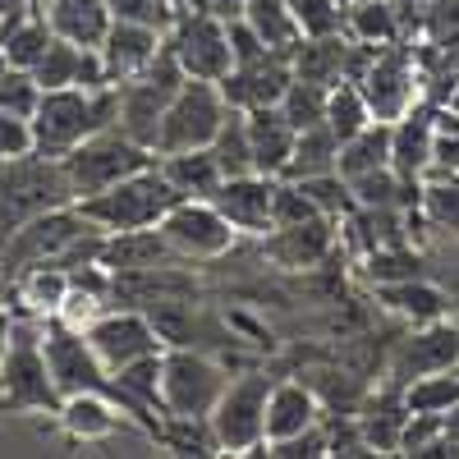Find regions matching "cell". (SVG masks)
<instances>
[{
  "label": "cell",
  "mask_w": 459,
  "mask_h": 459,
  "mask_svg": "<svg viewBox=\"0 0 459 459\" xmlns=\"http://www.w3.org/2000/svg\"><path fill=\"white\" fill-rule=\"evenodd\" d=\"M272 188L276 179L272 175H225L221 188L212 194V207L230 221L235 235H253L262 239L266 230H272Z\"/></svg>",
  "instance_id": "cell-16"
},
{
  "label": "cell",
  "mask_w": 459,
  "mask_h": 459,
  "mask_svg": "<svg viewBox=\"0 0 459 459\" xmlns=\"http://www.w3.org/2000/svg\"><path fill=\"white\" fill-rule=\"evenodd\" d=\"M340 5H350V0H340Z\"/></svg>",
  "instance_id": "cell-54"
},
{
  "label": "cell",
  "mask_w": 459,
  "mask_h": 459,
  "mask_svg": "<svg viewBox=\"0 0 459 459\" xmlns=\"http://www.w3.org/2000/svg\"><path fill=\"white\" fill-rule=\"evenodd\" d=\"M157 166H161V175L170 179V188H175L179 198H212L216 188H221V179H225L221 161L212 157V147H194V152H161Z\"/></svg>",
  "instance_id": "cell-27"
},
{
  "label": "cell",
  "mask_w": 459,
  "mask_h": 459,
  "mask_svg": "<svg viewBox=\"0 0 459 459\" xmlns=\"http://www.w3.org/2000/svg\"><path fill=\"white\" fill-rule=\"evenodd\" d=\"M212 157L221 161L225 175H253V143H248V125H244V110H230L225 125L212 138Z\"/></svg>",
  "instance_id": "cell-36"
},
{
  "label": "cell",
  "mask_w": 459,
  "mask_h": 459,
  "mask_svg": "<svg viewBox=\"0 0 459 459\" xmlns=\"http://www.w3.org/2000/svg\"><path fill=\"white\" fill-rule=\"evenodd\" d=\"M60 161H65V175H69V188H74V203H79V198H92V194H101V188L147 170L152 161H157V152L134 143L129 134H120L110 125V129L92 134L88 143H79Z\"/></svg>",
  "instance_id": "cell-5"
},
{
  "label": "cell",
  "mask_w": 459,
  "mask_h": 459,
  "mask_svg": "<svg viewBox=\"0 0 459 459\" xmlns=\"http://www.w3.org/2000/svg\"><path fill=\"white\" fill-rule=\"evenodd\" d=\"M51 23L37 14V10H28V14H19V19H10L5 28H0V51H5V60L14 65V69H28L32 74V65L42 60V51L51 47Z\"/></svg>",
  "instance_id": "cell-32"
},
{
  "label": "cell",
  "mask_w": 459,
  "mask_h": 459,
  "mask_svg": "<svg viewBox=\"0 0 459 459\" xmlns=\"http://www.w3.org/2000/svg\"><path fill=\"white\" fill-rule=\"evenodd\" d=\"M56 428L69 441H106L120 428H134V418L106 395H65V404L56 409Z\"/></svg>",
  "instance_id": "cell-22"
},
{
  "label": "cell",
  "mask_w": 459,
  "mask_h": 459,
  "mask_svg": "<svg viewBox=\"0 0 459 459\" xmlns=\"http://www.w3.org/2000/svg\"><path fill=\"white\" fill-rule=\"evenodd\" d=\"M37 5V0H0V28H5L10 19H19V14H28Z\"/></svg>",
  "instance_id": "cell-50"
},
{
  "label": "cell",
  "mask_w": 459,
  "mask_h": 459,
  "mask_svg": "<svg viewBox=\"0 0 459 459\" xmlns=\"http://www.w3.org/2000/svg\"><path fill=\"white\" fill-rule=\"evenodd\" d=\"M88 344H92V354L110 368V372H120L147 354H161L166 350V340L161 331L152 326V317L143 308H106L97 313L88 326H83Z\"/></svg>",
  "instance_id": "cell-12"
},
{
  "label": "cell",
  "mask_w": 459,
  "mask_h": 459,
  "mask_svg": "<svg viewBox=\"0 0 459 459\" xmlns=\"http://www.w3.org/2000/svg\"><path fill=\"white\" fill-rule=\"evenodd\" d=\"M225 32H230V60H235V65H248V60L272 56V47H266L239 14H230V19H225Z\"/></svg>",
  "instance_id": "cell-46"
},
{
  "label": "cell",
  "mask_w": 459,
  "mask_h": 459,
  "mask_svg": "<svg viewBox=\"0 0 459 459\" xmlns=\"http://www.w3.org/2000/svg\"><path fill=\"white\" fill-rule=\"evenodd\" d=\"M381 166H391V125H386V120H372V125H363L354 138L340 143L335 170H340L344 179H359V175L381 170Z\"/></svg>",
  "instance_id": "cell-31"
},
{
  "label": "cell",
  "mask_w": 459,
  "mask_h": 459,
  "mask_svg": "<svg viewBox=\"0 0 459 459\" xmlns=\"http://www.w3.org/2000/svg\"><path fill=\"white\" fill-rule=\"evenodd\" d=\"M110 19H134L152 28H170L175 23V0H106Z\"/></svg>",
  "instance_id": "cell-44"
},
{
  "label": "cell",
  "mask_w": 459,
  "mask_h": 459,
  "mask_svg": "<svg viewBox=\"0 0 459 459\" xmlns=\"http://www.w3.org/2000/svg\"><path fill=\"white\" fill-rule=\"evenodd\" d=\"M97 262L110 276H134V272H166L175 262V248L166 244L161 225L152 230H125V235H101Z\"/></svg>",
  "instance_id": "cell-19"
},
{
  "label": "cell",
  "mask_w": 459,
  "mask_h": 459,
  "mask_svg": "<svg viewBox=\"0 0 459 459\" xmlns=\"http://www.w3.org/2000/svg\"><path fill=\"white\" fill-rule=\"evenodd\" d=\"M404 404H409V413H437V418L450 413L459 404V368L413 377L404 386Z\"/></svg>",
  "instance_id": "cell-34"
},
{
  "label": "cell",
  "mask_w": 459,
  "mask_h": 459,
  "mask_svg": "<svg viewBox=\"0 0 459 459\" xmlns=\"http://www.w3.org/2000/svg\"><path fill=\"white\" fill-rule=\"evenodd\" d=\"M455 32H459V0H432L423 19V37H455Z\"/></svg>",
  "instance_id": "cell-48"
},
{
  "label": "cell",
  "mask_w": 459,
  "mask_h": 459,
  "mask_svg": "<svg viewBox=\"0 0 459 459\" xmlns=\"http://www.w3.org/2000/svg\"><path fill=\"white\" fill-rule=\"evenodd\" d=\"M377 299L386 303V313H395V317L409 322V326H423V322L450 317L446 290L432 285L428 276H409V281H395V285H377Z\"/></svg>",
  "instance_id": "cell-26"
},
{
  "label": "cell",
  "mask_w": 459,
  "mask_h": 459,
  "mask_svg": "<svg viewBox=\"0 0 459 459\" xmlns=\"http://www.w3.org/2000/svg\"><path fill=\"white\" fill-rule=\"evenodd\" d=\"M244 125H248V143H253V166H257V175L281 179L285 166H290V157H294L299 129L285 120V110H281V106L244 110Z\"/></svg>",
  "instance_id": "cell-21"
},
{
  "label": "cell",
  "mask_w": 459,
  "mask_h": 459,
  "mask_svg": "<svg viewBox=\"0 0 459 459\" xmlns=\"http://www.w3.org/2000/svg\"><path fill=\"white\" fill-rule=\"evenodd\" d=\"M272 459H322L326 455V418L317 428H308V432H299V437H290V441H276V446H262Z\"/></svg>",
  "instance_id": "cell-45"
},
{
  "label": "cell",
  "mask_w": 459,
  "mask_h": 459,
  "mask_svg": "<svg viewBox=\"0 0 459 459\" xmlns=\"http://www.w3.org/2000/svg\"><path fill=\"white\" fill-rule=\"evenodd\" d=\"M166 51V28H152V23H134V19H110L106 37H101V69L110 83H129Z\"/></svg>",
  "instance_id": "cell-14"
},
{
  "label": "cell",
  "mask_w": 459,
  "mask_h": 459,
  "mask_svg": "<svg viewBox=\"0 0 459 459\" xmlns=\"http://www.w3.org/2000/svg\"><path fill=\"white\" fill-rule=\"evenodd\" d=\"M69 203H74V188L60 157L23 152L14 161H0V239L14 235L32 216L69 207Z\"/></svg>",
  "instance_id": "cell-3"
},
{
  "label": "cell",
  "mask_w": 459,
  "mask_h": 459,
  "mask_svg": "<svg viewBox=\"0 0 459 459\" xmlns=\"http://www.w3.org/2000/svg\"><path fill=\"white\" fill-rule=\"evenodd\" d=\"M23 152H32V125L23 115L0 110V161H14Z\"/></svg>",
  "instance_id": "cell-47"
},
{
  "label": "cell",
  "mask_w": 459,
  "mask_h": 459,
  "mask_svg": "<svg viewBox=\"0 0 459 459\" xmlns=\"http://www.w3.org/2000/svg\"><path fill=\"white\" fill-rule=\"evenodd\" d=\"M179 203V194L170 188V179L161 175V166L152 161L147 170L120 179V184H110L101 188V194L92 198H79L74 207H79L101 235H125V230H152V225H161L166 212Z\"/></svg>",
  "instance_id": "cell-4"
},
{
  "label": "cell",
  "mask_w": 459,
  "mask_h": 459,
  "mask_svg": "<svg viewBox=\"0 0 459 459\" xmlns=\"http://www.w3.org/2000/svg\"><path fill=\"white\" fill-rule=\"evenodd\" d=\"M225 97L216 83L207 79H184L179 92L170 97L166 115H161V134H157V157L161 152H194V147H212L216 129L225 125Z\"/></svg>",
  "instance_id": "cell-8"
},
{
  "label": "cell",
  "mask_w": 459,
  "mask_h": 459,
  "mask_svg": "<svg viewBox=\"0 0 459 459\" xmlns=\"http://www.w3.org/2000/svg\"><path fill=\"white\" fill-rule=\"evenodd\" d=\"M437 101H413L400 120L391 125V166L404 179H428L432 175V134H437Z\"/></svg>",
  "instance_id": "cell-17"
},
{
  "label": "cell",
  "mask_w": 459,
  "mask_h": 459,
  "mask_svg": "<svg viewBox=\"0 0 459 459\" xmlns=\"http://www.w3.org/2000/svg\"><path fill=\"white\" fill-rule=\"evenodd\" d=\"M303 37H331L344 32V5L340 0H290Z\"/></svg>",
  "instance_id": "cell-41"
},
{
  "label": "cell",
  "mask_w": 459,
  "mask_h": 459,
  "mask_svg": "<svg viewBox=\"0 0 459 459\" xmlns=\"http://www.w3.org/2000/svg\"><path fill=\"white\" fill-rule=\"evenodd\" d=\"M266 395H272V377L266 372L230 377L216 409L207 413L216 455H253L266 446Z\"/></svg>",
  "instance_id": "cell-7"
},
{
  "label": "cell",
  "mask_w": 459,
  "mask_h": 459,
  "mask_svg": "<svg viewBox=\"0 0 459 459\" xmlns=\"http://www.w3.org/2000/svg\"><path fill=\"white\" fill-rule=\"evenodd\" d=\"M386 5L400 14L404 42H413V37H423V19H428V5H432V0H386Z\"/></svg>",
  "instance_id": "cell-49"
},
{
  "label": "cell",
  "mask_w": 459,
  "mask_h": 459,
  "mask_svg": "<svg viewBox=\"0 0 459 459\" xmlns=\"http://www.w3.org/2000/svg\"><path fill=\"white\" fill-rule=\"evenodd\" d=\"M166 47L179 60V69L188 79H207L221 83L230 74V32L225 19L212 10H175V23L166 28Z\"/></svg>",
  "instance_id": "cell-9"
},
{
  "label": "cell",
  "mask_w": 459,
  "mask_h": 459,
  "mask_svg": "<svg viewBox=\"0 0 459 459\" xmlns=\"http://www.w3.org/2000/svg\"><path fill=\"white\" fill-rule=\"evenodd\" d=\"M409 423V404H404V386L386 381L359 413V428L372 446V455H400V432Z\"/></svg>",
  "instance_id": "cell-25"
},
{
  "label": "cell",
  "mask_w": 459,
  "mask_h": 459,
  "mask_svg": "<svg viewBox=\"0 0 459 459\" xmlns=\"http://www.w3.org/2000/svg\"><path fill=\"white\" fill-rule=\"evenodd\" d=\"M37 14L51 23L56 37H65L74 47H88V51L101 47V37L110 28L106 0H37Z\"/></svg>",
  "instance_id": "cell-23"
},
{
  "label": "cell",
  "mask_w": 459,
  "mask_h": 459,
  "mask_svg": "<svg viewBox=\"0 0 459 459\" xmlns=\"http://www.w3.org/2000/svg\"><path fill=\"white\" fill-rule=\"evenodd\" d=\"M262 248L272 262H281L285 272H308V266L326 262L335 248V221L317 216V221H303V225H276L262 235Z\"/></svg>",
  "instance_id": "cell-18"
},
{
  "label": "cell",
  "mask_w": 459,
  "mask_h": 459,
  "mask_svg": "<svg viewBox=\"0 0 459 459\" xmlns=\"http://www.w3.org/2000/svg\"><path fill=\"white\" fill-rule=\"evenodd\" d=\"M37 101H42V83L32 79L28 69H5L0 74V110H10V115H23V120H32V110Z\"/></svg>",
  "instance_id": "cell-42"
},
{
  "label": "cell",
  "mask_w": 459,
  "mask_h": 459,
  "mask_svg": "<svg viewBox=\"0 0 459 459\" xmlns=\"http://www.w3.org/2000/svg\"><path fill=\"white\" fill-rule=\"evenodd\" d=\"M322 418H326V404L317 400L308 381H281V386L272 381V395H266V446L308 432Z\"/></svg>",
  "instance_id": "cell-20"
},
{
  "label": "cell",
  "mask_w": 459,
  "mask_h": 459,
  "mask_svg": "<svg viewBox=\"0 0 459 459\" xmlns=\"http://www.w3.org/2000/svg\"><path fill=\"white\" fill-rule=\"evenodd\" d=\"M281 110H285V120L294 129H313V125H326V88L317 83H303L294 79L281 97Z\"/></svg>",
  "instance_id": "cell-38"
},
{
  "label": "cell",
  "mask_w": 459,
  "mask_h": 459,
  "mask_svg": "<svg viewBox=\"0 0 459 459\" xmlns=\"http://www.w3.org/2000/svg\"><path fill=\"white\" fill-rule=\"evenodd\" d=\"M340 161V138L326 129V125H313V129H299V143H294V157L285 166L281 179H313V175H331Z\"/></svg>",
  "instance_id": "cell-33"
},
{
  "label": "cell",
  "mask_w": 459,
  "mask_h": 459,
  "mask_svg": "<svg viewBox=\"0 0 459 459\" xmlns=\"http://www.w3.org/2000/svg\"><path fill=\"white\" fill-rule=\"evenodd\" d=\"M446 368H459V331H455L450 317H437V322H423V326H409V335L391 354L386 377L400 381V386H409L413 377L446 372Z\"/></svg>",
  "instance_id": "cell-13"
},
{
  "label": "cell",
  "mask_w": 459,
  "mask_h": 459,
  "mask_svg": "<svg viewBox=\"0 0 459 459\" xmlns=\"http://www.w3.org/2000/svg\"><path fill=\"white\" fill-rule=\"evenodd\" d=\"M363 125H372V110H368L359 83H335L326 92V129L344 143V138H354Z\"/></svg>",
  "instance_id": "cell-37"
},
{
  "label": "cell",
  "mask_w": 459,
  "mask_h": 459,
  "mask_svg": "<svg viewBox=\"0 0 459 459\" xmlns=\"http://www.w3.org/2000/svg\"><path fill=\"white\" fill-rule=\"evenodd\" d=\"M161 235L175 248V257H184V262L225 257L239 239L235 230H230V221L212 207V198H179L161 221Z\"/></svg>",
  "instance_id": "cell-11"
},
{
  "label": "cell",
  "mask_w": 459,
  "mask_h": 459,
  "mask_svg": "<svg viewBox=\"0 0 459 459\" xmlns=\"http://www.w3.org/2000/svg\"><path fill=\"white\" fill-rule=\"evenodd\" d=\"M344 37H354L363 47H395L404 42V28L386 0H350L344 5Z\"/></svg>",
  "instance_id": "cell-30"
},
{
  "label": "cell",
  "mask_w": 459,
  "mask_h": 459,
  "mask_svg": "<svg viewBox=\"0 0 459 459\" xmlns=\"http://www.w3.org/2000/svg\"><path fill=\"white\" fill-rule=\"evenodd\" d=\"M60 404H65V395H60L56 377L47 368L42 322L28 317V313H14L5 359H0V413L5 418H23V413L56 418Z\"/></svg>",
  "instance_id": "cell-2"
},
{
  "label": "cell",
  "mask_w": 459,
  "mask_h": 459,
  "mask_svg": "<svg viewBox=\"0 0 459 459\" xmlns=\"http://www.w3.org/2000/svg\"><path fill=\"white\" fill-rule=\"evenodd\" d=\"M290 69L294 79L303 83H317V88H335V83H350L344 69H350V37L331 32V37H299V47L290 51Z\"/></svg>",
  "instance_id": "cell-24"
},
{
  "label": "cell",
  "mask_w": 459,
  "mask_h": 459,
  "mask_svg": "<svg viewBox=\"0 0 459 459\" xmlns=\"http://www.w3.org/2000/svg\"><path fill=\"white\" fill-rule=\"evenodd\" d=\"M10 290L19 299V313L47 322V317H60L69 299V272L65 266H32V272H19L10 281Z\"/></svg>",
  "instance_id": "cell-28"
},
{
  "label": "cell",
  "mask_w": 459,
  "mask_h": 459,
  "mask_svg": "<svg viewBox=\"0 0 459 459\" xmlns=\"http://www.w3.org/2000/svg\"><path fill=\"white\" fill-rule=\"evenodd\" d=\"M120 115V83L106 88H42L32 110V152L42 157H69L79 143L110 129Z\"/></svg>",
  "instance_id": "cell-1"
},
{
  "label": "cell",
  "mask_w": 459,
  "mask_h": 459,
  "mask_svg": "<svg viewBox=\"0 0 459 459\" xmlns=\"http://www.w3.org/2000/svg\"><path fill=\"white\" fill-rule=\"evenodd\" d=\"M294 83V69H290V56L272 51L262 60H248V65H230V74L216 83L225 106L230 110H262V106H281L285 88Z\"/></svg>",
  "instance_id": "cell-15"
},
{
  "label": "cell",
  "mask_w": 459,
  "mask_h": 459,
  "mask_svg": "<svg viewBox=\"0 0 459 459\" xmlns=\"http://www.w3.org/2000/svg\"><path fill=\"white\" fill-rule=\"evenodd\" d=\"M432 175L450 179L459 175V115L437 110V134H432Z\"/></svg>",
  "instance_id": "cell-43"
},
{
  "label": "cell",
  "mask_w": 459,
  "mask_h": 459,
  "mask_svg": "<svg viewBox=\"0 0 459 459\" xmlns=\"http://www.w3.org/2000/svg\"><path fill=\"white\" fill-rule=\"evenodd\" d=\"M317 216L322 212L308 194H303V184L276 179V188H272V230L276 225H303V221H317Z\"/></svg>",
  "instance_id": "cell-40"
},
{
  "label": "cell",
  "mask_w": 459,
  "mask_h": 459,
  "mask_svg": "<svg viewBox=\"0 0 459 459\" xmlns=\"http://www.w3.org/2000/svg\"><path fill=\"white\" fill-rule=\"evenodd\" d=\"M239 19L262 37L272 51H281V56H290L294 47H299V19H294V10H290V0H239Z\"/></svg>",
  "instance_id": "cell-29"
},
{
  "label": "cell",
  "mask_w": 459,
  "mask_h": 459,
  "mask_svg": "<svg viewBox=\"0 0 459 459\" xmlns=\"http://www.w3.org/2000/svg\"><path fill=\"white\" fill-rule=\"evenodd\" d=\"M450 322H455V331H459V313H450Z\"/></svg>",
  "instance_id": "cell-53"
},
{
  "label": "cell",
  "mask_w": 459,
  "mask_h": 459,
  "mask_svg": "<svg viewBox=\"0 0 459 459\" xmlns=\"http://www.w3.org/2000/svg\"><path fill=\"white\" fill-rule=\"evenodd\" d=\"M359 92H363V101L372 110V120H386V125H395L413 101H423V74H418L413 42L381 47L372 56V65L363 69Z\"/></svg>",
  "instance_id": "cell-10"
},
{
  "label": "cell",
  "mask_w": 459,
  "mask_h": 459,
  "mask_svg": "<svg viewBox=\"0 0 459 459\" xmlns=\"http://www.w3.org/2000/svg\"><path fill=\"white\" fill-rule=\"evenodd\" d=\"M10 322H14V313L0 303V359H5V344H10Z\"/></svg>",
  "instance_id": "cell-51"
},
{
  "label": "cell",
  "mask_w": 459,
  "mask_h": 459,
  "mask_svg": "<svg viewBox=\"0 0 459 459\" xmlns=\"http://www.w3.org/2000/svg\"><path fill=\"white\" fill-rule=\"evenodd\" d=\"M230 386V372L188 344H166L161 354V418H207Z\"/></svg>",
  "instance_id": "cell-6"
},
{
  "label": "cell",
  "mask_w": 459,
  "mask_h": 459,
  "mask_svg": "<svg viewBox=\"0 0 459 459\" xmlns=\"http://www.w3.org/2000/svg\"><path fill=\"white\" fill-rule=\"evenodd\" d=\"M423 216L432 225L450 230V235H459V175H450V179L432 175L423 184Z\"/></svg>",
  "instance_id": "cell-39"
},
{
  "label": "cell",
  "mask_w": 459,
  "mask_h": 459,
  "mask_svg": "<svg viewBox=\"0 0 459 459\" xmlns=\"http://www.w3.org/2000/svg\"><path fill=\"white\" fill-rule=\"evenodd\" d=\"M441 110H450V115H459V83H455V92L446 97V106H441Z\"/></svg>",
  "instance_id": "cell-52"
},
{
  "label": "cell",
  "mask_w": 459,
  "mask_h": 459,
  "mask_svg": "<svg viewBox=\"0 0 459 459\" xmlns=\"http://www.w3.org/2000/svg\"><path fill=\"white\" fill-rule=\"evenodd\" d=\"M363 276L372 285H395V281H409V276H423V253L404 244H381L372 253H363Z\"/></svg>",
  "instance_id": "cell-35"
}]
</instances>
